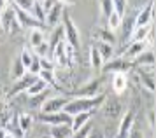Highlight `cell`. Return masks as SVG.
<instances>
[{
    "instance_id": "obj_1",
    "label": "cell",
    "mask_w": 156,
    "mask_h": 138,
    "mask_svg": "<svg viewBox=\"0 0 156 138\" xmlns=\"http://www.w3.org/2000/svg\"><path fill=\"white\" fill-rule=\"evenodd\" d=\"M105 95H97V96H91V98H70L69 103L65 105L63 112L69 114V116H76V114H81V112H90V110H97L100 109V105L104 103L105 100Z\"/></svg>"
},
{
    "instance_id": "obj_2",
    "label": "cell",
    "mask_w": 156,
    "mask_h": 138,
    "mask_svg": "<svg viewBox=\"0 0 156 138\" xmlns=\"http://www.w3.org/2000/svg\"><path fill=\"white\" fill-rule=\"evenodd\" d=\"M62 26H63V40L70 46L74 51H79L81 47V37H79V30L76 26V23L72 21V18L69 16V12H63L62 16Z\"/></svg>"
},
{
    "instance_id": "obj_3",
    "label": "cell",
    "mask_w": 156,
    "mask_h": 138,
    "mask_svg": "<svg viewBox=\"0 0 156 138\" xmlns=\"http://www.w3.org/2000/svg\"><path fill=\"white\" fill-rule=\"evenodd\" d=\"M0 28H2L4 33H7V35H16L21 30L20 23H18V18H16V14H14V9L11 5L5 11L0 12Z\"/></svg>"
},
{
    "instance_id": "obj_4",
    "label": "cell",
    "mask_w": 156,
    "mask_h": 138,
    "mask_svg": "<svg viewBox=\"0 0 156 138\" xmlns=\"http://www.w3.org/2000/svg\"><path fill=\"white\" fill-rule=\"evenodd\" d=\"M35 121H39L41 124L44 126H60V124H70L72 122V117L69 114H65L63 110L60 112H53V114H42V112H39L35 116Z\"/></svg>"
},
{
    "instance_id": "obj_5",
    "label": "cell",
    "mask_w": 156,
    "mask_h": 138,
    "mask_svg": "<svg viewBox=\"0 0 156 138\" xmlns=\"http://www.w3.org/2000/svg\"><path fill=\"white\" fill-rule=\"evenodd\" d=\"M121 110H123V105H121V102L116 96L105 98L104 103L100 105V112H102V116L107 121H116L121 116Z\"/></svg>"
},
{
    "instance_id": "obj_6",
    "label": "cell",
    "mask_w": 156,
    "mask_h": 138,
    "mask_svg": "<svg viewBox=\"0 0 156 138\" xmlns=\"http://www.w3.org/2000/svg\"><path fill=\"white\" fill-rule=\"evenodd\" d=\"M100 88H102L100 79H93L90 82H83L77 89H72L70 95H72V98L74 96L76 98H91V96L100 95Z\"/></svg>"
},
{
    "instance_id": "obj_7",
    "label": "cell",
    "mask_w": 156,
    "mask_h": 138,
    "mask_svg": "<svg viewBox=\"0 0 156 138\" xmlns=\"http://www.w3.org/2000/svg\"><path fill=\"white\" fill-rule=\"evenodd\" d=\"M11 7L14 9V14H16V18H18V23H20V26H21V28H27V30H34V28H39V30H42V26H44L42 21L35 19V18H34V16H32L30 12H25V11H21V9H18L16 5H12V4H11Z\"/></svg>"
},
{
    "instance_id": "obj_8",
    "label": "cell",
    "mask_w": 156,
    "mask_h": 138,
    "mask_svg": "<svg viewBox=\"0 0 156 138\" xmlns=\"http://www.w3.org/2000/svg\"><path fill=\"white\" fill-rule=\"evenodd\" d=\"M135 16H137V12L130 14V12H125V16L121 18V25H119V30L121 35H119V40L121 42H130V37H132V33H133L135 30Z\"/></svg>"
},
{
    "instance_id": "obj_9",
    "label": "cell",
    "mask_w": 156,
    "mask_h": 138,
    "mask_svg": "<svg viewBox=\"0 0 156 138\" xmlns=\"http://www.w3.org/2000/svg\"><path fill=\"white\" fill-rule=\"evenodd\" d=\"M37 79V75H32V74H25V75L21 77V79H18V81H14L12 82V88L9 89V93H7V98H14V96H18V95H23L25 91L28 89L30 86L34 84V81Z\"/></svg>"
},
{
    "instance_id": "obj_10",
    "label": "cell",
    "mask_w": 156,
    "mask_h": 138,
    "mask_svg": "<svg viewBox=\"0 0 156 138\" xmlns=\"http://www.w3.org/2000/svg\"><path fill=\"white\" fill-rule=\"evenodd\" d=\"M135 74H137L142 86L153 95L154 93V67H139Z\"/></svg>"
},
{
    "instance_id": "obj_11",
    "label": "cell",
    "mask_w": 156,
    "mask_h": 138,
    "mask_svg": "<svg viewBox=\"0 0 156 138\" xmlns=\"http://www.w3.org/2000/svg\"><path fill=\"white\" fill-rule=\"evenodd\" d=\"M132 68V63L126 61V60H123V58H116V60H109V61L104 63V67H102V72H105V74H126V70Z\"/></svg>"
},
{
    "instance_id": "obj_12",
    "label": "cell",
    "mask_w": 156,
    "mask_h": 138,
    "mask_svg": "<svg viewBox=\"0 0 156 138\" xmlns=\"http://www.w3.org/2000/svg\"><path fill=\"white\" fill-rule=\"evenodd\" d=\"M69 96H53V98H48L46 102L42 103L41 107V112L42 114H53V112H60L65 109V105L69 103Z\"/></svg>"
},
{
    "instance_id": "obj_13",
    "label": "cell",
    "mask_w": 156,
    "mask_h": 138,
    "mask_svg": "<svg viewBox=\"0 0 156 138\" xmlns=\"http://www.w3.org/2000/svg\"><path fill=\"white\" fill-rule=\"evenodd\" d=\"M133 126H135V112L130 110L121 117V122L118 124V131H116L114 138H128V135H130Z\"/></svg>"
},
{
    "instance_id": "obj_14",
    "label": "cell",
    "mask_w": 156,
    "mask_h": 138,
    "mask_svg": "<svg viewBox=\"0 0 156 138\" xmlns=\"http://www.w3.org/2000/svg\"><path fill=\"white\" fill-rule=\"evenodd\" d=\"M153 11H154V0H149L140 11H137V16H135V26L151 25V19H153Z\"/></svg>"
},
{
    "instance_id": "obj_15",
    "label": "cell",
    "mask_w": 156,
    "mask_h": 138,
    "mask_svg": "<svg viewBox=\"0 0 156 138\" xmlns=\"http://www.w3.org/2000/svg\"><path fill=\"white\" fill-rule=\"evenodd\" d=\"M65 9H63V4H60L58 2L56 5L49 9L48 12H46V18H44V25H48V26L55 28L60 25V21H62V16H63Z\"/></svg>"
},
{
    "instance_id": "obj_16",
    "label": "cell",
    "mask_w": 156,
    "mask_h": 138,
    "mask_svg": "<svg viewBox=\"0 0 156 138\" xmlns=\"http://www.w3.org/2000/svg\"><path fill=\"white\" fill-rule=\"evenodd\" d=\"M93 40H95V42H105V44L114 46V44L118 42V37H116V33L111 32L109 28L97 26L95 30H93Z\"/></svg>"
},
{
    "instance_id": "obj_17",
    "label": "cell",
    "mask_w": 156,
    "mask_h": 138,
    "mask_svg": "<svg viewBox=\"0 0 156 138\" xmlns=\"http://www.w3.org/2000/svg\"><path fill=\"white\" fill-rule=\"evenodd\" d=\"M16 121H18V126H20V129L23 131V135L27 136V133L32 131V128H34L35 116H34L32 112H20V114L16 116Z\"/></svg>"
},
{
    "instance_id": "obj_18",
    "label": "cell",
    "mask_w": 156,
    "mask_h": 138,
    "mask_svg": "<svg viewBox=\"0 0 156 138\" xmlns=\"http://www.w3.org/2000/svg\"><path fill=\"white\" fill-rule=\"evenodd\" d=\"M132 67H154V53L151 49H146L144 53H140L139 56H135L132 60Z\"/></svg>"
},
{
    "instance_id": "obj_19",
    "label": "cell",
    "mask_w": 156,
    "mask_h": 138,
    "mask_svg": "<svg viewBox=\"0 0 156 138\" xmlns=\"http://www.w3.org/2000/svg\"><path fill=\"white\" fill-rule=\"evenodd\" d=\"M95 112H97V110L81 112V114H76V116H72V122H70L72 131H77L79 128H83L86 122H90V121H91V117L95 116Z\"/></svg>"
},
{
    "instance_id": "obj_20",
    "label": "cell",
    "mask_w": 156,
    "mask_h": 138,
    "mask_svg": "<svg viewBox=\"0 0 156 138\" xmlns=\"http://www.w3.org/2000/svg\"><path fill=\"white\" fill-rule=\"evenodd\" d=\"M72 128L70 124H60V126H49V138H72Z\"/></svg>"
},
{
    "instance_id": "obj_21",
    "label": "cell",
    "mask_w": 156,
    "mask_h": 138,
    "mask_svg": "<svg viewBox=\"0 0 156 138\" xmlns=\"http://www.w3.org/2000/svg\"><path fill=\"white\" fill-rule=\"evenodd\" d=\"M112 89L116 95H123L128 89L126 74H112Z\"/></svg>"
},
{
    "instance_id": "obj_22",
    "label": "cell",
    "mask_w": 156,
    "mask_h": 138,
    "mask_svg": "<svg viewBox=\"0 0 156 138\" xmlns=\"http://www.w3.org/2000/svg\"><path fill=\"white\" fill-rule=\"evenodd\" d=\"M48 39L44 37V32L39 30V28H34V30H28V46H32V49L39 47L42 42H46Z\"/></svg>"
},
{
    "instance_id": "obj_23",
    "label": "cell",
    "mask_w": 156,
    "mask_h": 138,
    "mask_svg": "<svg viewBox=\"0 0 156 138\" xmlns=\"http://www.w3.org/2000/svg\"><path fill=\"white\" fill-rule=\"evenodd\" d=\"M151 25H144V26H135L133 33L130 37V42H140V40H147V35L151 33Z\"/></svg>"
},
{
    "instance_id": "obj_24",
    "label": "cell",
    "mask_w": 156,
    "mask_h": 138,
    "mask_svg": "<svg viewBox=\"0 0 156 138\" xmlns=\"http://www.w3.org/2000/svg\"><path fill=\"white\" fill-rule=\"evenodd\" d=\"M95 47L98 49V53H100V56H102L104 63L114 58V46H111V44H105V42H95Z\"/></svg>"
},
{
    "instance_id": "obj_25",
    "label": "cell",
    "mask_w": 156,
    "mask_h": 138,
    "mask_svg": "<svg viewBox=\"0 0 156 138\" xmlns=\"http://www.w3.org/2000/svg\"><path fill=\"white\" fill-rule=\"evenodd\" d=\"M44 91H48V84L37 77L35 81H34V84L25 91V95H27V96H37V95H42Z\"/></svg>"
},
{
    "instance_id": "obj_26",
    "label": "cell",
    "mask_w": 156,
    "mask_h": 138,
    "mask_svg": "<svg viewBox=\"0 0 156 138\" xmlns=\"http://www.w3.org/2000/svg\"><path fill=\"white\" fill-rule=\"evenodd\" d=\"M25 74H27V68H25L23 63L20 61V56H16L14 60H12V65H11V79H12V81H18V79H21Z\"/></svg>"
},
{
    "instance_id": "obj_27",
    "label": "cell",
    "mask_w": 156,
    "mask_h": 138,
    "mask_svg": "<svg viewBox=\"0 0 156 138\" xmlns=\"http://www.w3.org/2000/svg\"><path fill=\"white\" fill-rule=\"evenodd\" d=\"M90 65H91V68H95V70H102V67H104V60H102V56H100L98 49L95 47V44L90 46Z\"/></svg>"
},
{
    "instance_id": "obj_28",
    "label": "cell",
    "mask_w": 156,
    "mask_h": 138,
    "mask_svg": "<svg viewBox=\"0 0 156 138\" xmlns=\"http://www.w3.org/2000/svg\"><path fill=\"white\" fill-rule=\"evenodd\" d=\"M37 77H39L41 81H44V82L48 84V88H49V86L60 88V86H58V82H56V77H55V70H53V72H49V70H41ZM60 89H62V88H60Z\"/></svg>"
},
{
    "instance_id": "obj_29",
    "label": "cell",
    "mask_w": 156,
    "mask_h": 138,
    "mask_svg": "<svg viewBox=\"0 0 156 138\" xmlns=\"http://www.w3.org/2000/svg\"><path fill=\"white\" fill-rule=\"evenodd\" d=\"M91 131H93V122L90 121V122H86L83 128H79L77 131L72 133V138H88Z\"/></svg>"
},
{
    "instance_id": "obj_30",
    "label": "cell",
    "mask_w": 156,
    "mask_h": 138,
    "mask_svg": "<svg viewBox=\"0 0 156 138\" xmlns=\"http://www.w3.org/2000/svg\"><path fill=\"white\" fill-rule=\"evenodd\" d=\"M11 4L16 5L18 9H21V11H25V12H30L34 4H35V0H11Z\"/></svg>"
},
{
    "instance_id": "obj_31",
    "label": "cell",
    "mask_w": 156,
    "mask_h": 138,
    "mask_svg": "<svg viewBox=\"0 0 156 138\" xmlns=\"http://www.w3.org/2000/svg\"><path fill=\"white\" fill-rule=\"evenodd\" d=\"M119 25H121V16H118L116 12H112L109 18H107V28H109L111 32L116 33V30L119 28Z\"/></svg>"
},
{
    "instance_id": "obj_32",
    "label": "cell",
    "mask_w": 156,
    "mask_h": 138,
    "mask_svg": "<svg viewBox=\"0 0 156 138\" xmlns=\"http://www.w3.org/2000/svg\"><path fill=\"white\" fill-rule=\"evenodd\" d=\"M18 56H20V61L23 63V67L28 68L30 63H32V58H34V51H30V49H23Z\"/></svg>"
},
{
    "instance_id": "obj_33",
    "label": "cell",
    "mask_w": 156,
    "mask_h": 138,
    "mask_svg": "<svg viewBox=\"0 0 156 138\" xmlns=\"http://www.w3.org/2000/svg\"><path fill=\"white\" fill-rule=\"evenodd\" d=\"M100 12H102V16L109 18V16L114 12L112 0H100Z\"/></svg>"
},
{
    "instance_id": "obj_34",
    "label": "cell",
    "mask_w": 156,
    "mask_h": 138,
    "mask_svg": "<svg viewBox=\"0 0 156 138\" xmlns=\"http://www.w3.org/2000/svg\"><path fill=\"white\" fill-rule=\"evenodd\" d=\"M126 5L128 2L126 0H112V7H114V12L118 14V16H125V12H126Z\"/></svg>"
},
{
    "instance_id": "obj_35",
    "label": "cell",
    "mask_w": 156,
    "mask_h": 138,
    "mask_svg": "<svg viewBox=\"0 0 156 138\" xmlns=\"http://www.w3.org/2000/svg\"><path fill=\"white\" fill-rule=\"evenodd\" d=\"M27 72L32 74V75H39V72H41V58H39L37 54H34L32 63H30V67L27 68Z\"/></svg>"
},
{
    "instance_id": "obj_36",
    "label": "cell",
    "mask_w": 156,
    "mask_h": 138,
    "mask_svg": "<svg viewBox=\"0 0 156 138\" xmlns=\"http://www.w3.org/2000/svg\"><path fill=\"white\" fill-rule=\"evenodd\" d=\"M41 70H49V72H53V70H56V67H55L53 60H49V58H41Z\"/></svg>"
},
{
    "instance_id": "obj_37",
    "label": "cell",
    "mask_w": 156,
    "mask_h": 138,
    "mask_svg": "<svg viewBox=\"0 0 156 138\" xmlns=\"http://www.w3.org/2000/svg\"><path fill=\"white\" fill-rule=\"evenodd\" d=\"M128 138H144V135H142V131L137 128V126H133L132 131H130V135H128Z\"/></svg>"
},
{
    "instance_id": "obj_38",
    "label": "cell",
    "mask_w": 156,
    "mask_h": 138,
    "mask_svg": "<svg viewBox=\"0 0 156 138\" xmlns=\"http://www.w3.org/2000/svg\"><path fill=\"white\" fill-rule=\"evenodd\" d=\"M147 124L151 126V128H154V110L147 112Z\"/></svg>"
},
{
    "instance_id": "obj_39",
    "label": "cell",
    "mask_w": 156,
    "mask_h": 138,
    "mask_svg": "<svg viewBox=\"0 0 156 138\" xmlns=\"http://www.w3.org/2000/svg\"><path fill=\"white\" fill-rule=\"evenodd\" d=\"M88 138H105V133H102V131H97L95 128H93V131L90 133V136Z\"/></svg>"
},
{
    "instance_id": "obj_40",
    "label": "cell",
    "mask_w": 156,
    "mask_h": 138,
    "mask_svg": "<svg viewBox=\"0 0 156 138\" xmlns=\"http://www.w3.org/2000/svg\"><path fill=\"white\" fill-rule=\"evenodd\" d=\"M9 5H11V0H0V12H2V11H5Z\"/></svg>"
},
{
    "instance_id": "obj_41",
    "label": "cell",
    "mask_w": 156,
    "mask_h": 138,
    "mask_svg": "<svg viewBox=\"0 0 156 138\" xmlns=\"http://www.w3.org/2000/svg\"><path fill=\"white\" fill-rule=\"evenodd\" d=\"M5 133H7V129H5V128H0V138L5 136Z\"/></svg>"
},
{
    "instance_id": "obj_42",
    "label": "cell",
    "mask_w": 156,
    "mask_h": 138,
    "mask_svg": "<svg viewBox=\"0 0 156 138\" xmlns=\"http://www.w3.org/2000/svg\"><path fill=\"white\" fill-rule=\"evenodd\" d=\"M58 2H60V4H74L76 0H58Z\"/></svg>"
},
{
    "instance_id": "obj_43",
    "label": "cell",
    "mask_w": 156,
    "mask_h": 138,
    "mask_svg": "<svg viewBox=\"0 0 156 138\" xmlns=\"http://www.w3.org/2000/svg\"><path fill=\"white\" fill-rule=\"evenodd\" d=\"M4 138H16V136H14V135H12V133H9V131H7V133H5V136H4Z\"/></svg>"
},
{
    "instance_id": "obj_44",
    "label": "cell",
    "mask_w": 156,
    "mask_h": 138,
    "mask_svg": "<svg viewBox=\"0 0 156 138\" xmlns=\"http://www.w3.org/2000/svg\"><path fill=\"white\" fill-rule=\"evenodd\" d=\"M34 138H49V135L46 136V135H39V136H34Z\"/></svg>"
},
{
    "instance_id": "obj_45",
    "label": "cell",
    "mask_w": 156,
    "mask_h": 138,
    "mask_svg": "<svg viewBox=\"0 0 156 138\" xmlns=\"http://www.w3.org/2000/svg\"><path fill=\"white\" fill-rule=\"evenodd\" d=\"M0 42H2V35H0Z\"/></svg>"
},
{
    "instance_id": "obj_46",
    "label": "cell",
    "mask_w": 156,
    "mask_h": 138,
    "mask_svg": "<svg viewBox=\"0 0 156 138\" xmlns=\"http://www.w3.org/2000/svg\"><path fill=\"white\" fill-rule=\"evenodd\" d=\"M0 32H2V28H0Z\"/></svg>"
}]
</instances>
